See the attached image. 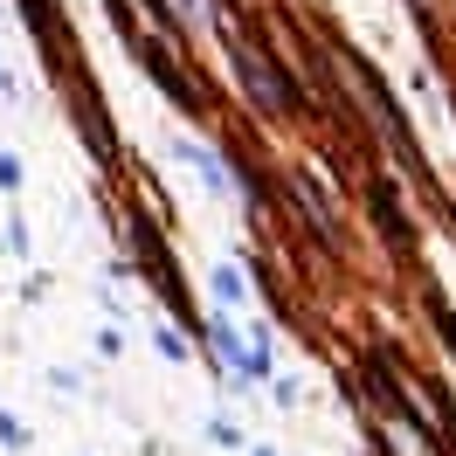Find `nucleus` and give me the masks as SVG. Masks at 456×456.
<instances>
[{"mask_svg":"<svg viewBox=\"0 0 456 456\" xmlns=\"http://www.w3.org/2000/svg\"><path fill=\"white\" fill-rule=\"evenodd\" d=\"M222 49H228V69L242 77V90L256 97L263 111H290V104H297V90L284 84V69H270V62L256 56V42H242V35H222Z\"/></svg>","mask_w":456,"mask_h":456,"instance_id":"nucleus-1","label":"nucleus"},{"mask_svg":"<svg viewBox=\"0 0 456 456\" xmlns=\"http://www.w3.org/2000/svg\"><path fill=\"white\" fill-rule=\"evenodd\" d=\"M173 159H180V167H194L200 180H208V187H215V194H235V173H228V159L222 152H215V145H200V139H173Z\"/></svg>","mask_w":456,"mask_h":456,"instance_id":"nucleus-2","label":"nucleus"},{"mask_svg":"<svg viewBox=\"0 0 456 456\" xmlns=\"http://www.w3.org/2000/svg\"><path fill=\"white\" fill-rule=\"evenodd\" d=\"M208 290H215V305H222V312H249V297H256V284H249V270H235V263H215V277H208Z\"/></svg>","mask_w":456,"mask_h":456,"instance_id":"nucleus-3","label":"nucleus"},{"mask_svg":"<svg viewBox=\"0 0 456 456\" xmlns=\"http://www.w3.org/2000/svg\"><path fill=\"white\" fill-rule=\"evenodd\" d=\"M152 346H159V360H173V367H187V339H180L173 325H159V332H152Z\"/></svg>","mask_w":456,"mask_h":456,"instance_id":"nucleus-4","label":"nucleus"},{"mask_svg":"<svg viewBox=\"0 0 456 456\" xmlns=\"http://www.w3.org/2000/svg\"><path fill=\"white\" fill-rule=\"evenodd\" d=\"M21 180H28V173H21V159L0 145V194H21Z\"/></svg>","mask_w":456,"mask_h":456,"instance_id":"nucleus-5","label":"nucleus"},{"mask_svg":"<svg viewBox=\"0 0 456 456\" xmlns=\"http://www.w3.org/2000/svg\"><path fill=\"white\" fill-rule=\"evenodd\" d=\"M7 249H14V256H35V235H28L21 215H7Z\"/></svg>","mask_w":456,"mask_h":456,"instance_id":"nucleus-6","label":"nucleus"},{"mask_svg":"<svg viewBox=\"0 0 456 456\" xmlns=\"http://www.w3.org/2000/svg\"><path fill=\"white\" fill-rule=\"evenodd\" d=\"M208 436H215V443H222V450H242V428L228 422V415H208Z\"/></svg>","mask_w":456,"mask_h":456,"instance_id":"nucleus-7","label":"nucleus"},{"mask_svg":"<svg viewBox=\"0 0 456 456\" xmlns=\"http://www.w3.org/2000/svg\"><path fill=\"white\" fill-rule=\"evenodd\" d=\"M0 450H28V428L14 422V415H7V408H0Z\"/></svg>","mask_w":456,"mask_h":456,"instance_id":"nucleus-8","label":"nucleus"},{"mask_svg":"<svg viewBox=\"0 0 456 456\" xmlns=\"http://www.w3.org/2000/svg\"><path fill=\"white\" fill-rule=\"evenodd\" d=\"M97 353H104V360H118V353H125V339H118V325H104V332H97Z\"/></svg>","mask_w":456,"mask_h":456,"instance_id":"nucleus-9","label":"nucleus"},{"mask_svg":"<svg viewBox=\"0 0 456 456\" xmlns=\"http://www.w3.org/2000/svg\"><path fill=\"white\" fill-rule=\"evenodd\" d=\"M14 97H21V84H14V77H7V62H0V104H14Z\"/></svg>","mask_w":456,"mask_h":456,"instance_id":"nucleus-10","label":"nucleus"},{"mask_svg":"<svg viewBox=\"0 0 456 456\" xmlns=\"http://www.w3.org/2000/svg\"><path fill=\"white\" fill-rule=\"evenodd\" d=\"M249 456H277V450H249Z\"/></svg>","mask_w":456,"mask_h":456,"instance_id":"nucleus-11","label":"nucleus"}]
</instances>
